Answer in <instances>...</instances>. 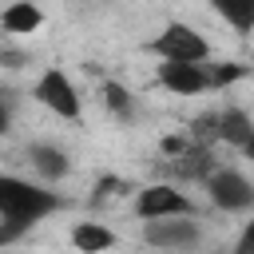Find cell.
Segmentation results:
<instances>
[{
    "mask_svg": "<svg viewBox=\"0 0 254 254\" xmlns=\"http://www.w3.org/2000/svg\"><path fill=\"white\" fill-rule=\"evenodd\" d=\"M56 210H60L56 190H48L40 183H28L20 175H0V226L12 238H24L36 222H44Z\"/></svg>",
    "mask_w": 254,
    "mask_h": 254,
    "instance_id": "obj_1",
    "label": "cell"
},
{
    "mask_svg": "<svg viewBox=\"0 0 254 254\" xmlns=\"http://www.w3.org/2000/svg\"><path fill=\"white\" fill-rule=\"evenodd\" d=\"M159 151L167 155V171L175 175V179H190V183H206L222 163L214 159V151L210 147H202V143H194L190 135H167L163 143H159Z\"/></svg>",
    "mask_w": 254,
    "mask_h": 254,
    "instance_id": "obj_2",
    "label": "cell"
},
{
    "mask_svg": "<svg viewBox=\"0 0 254 254\" xmlns=\"http://www.w3.org/2000/svg\"><path fill=\"white\" fill-rule=\"evenodd\" d=\"M147 48L163 64H210V56H214L210 40L198 28H190V24H167Z\"/></svg>",
    "mask_w": 254,
    "mask_h": 254,
    "instance_id": "obj_3",
    "label": "cell"
},
{
    "mask_svg": "<svg viewBox=\"0 0 254 254\" xmlns=\"http://www.w3.org/2000/svg\"><path fill=\"white\" fill-rule=\"evenodd\" d=\"M250 131H254V119H250L242 107L206 111V115H198V119L187 127V135H190L194 143H202V147H210V143H230V147H238V151H242V143L250 139Z\"/></svg>",
    "mask_w": 254,
    "mask_h": 254,
    "instance_id": "obj_4",
    "label": "cell"
},
{
    "mask_svg": "<svg viewBox=\"0 0 254 254\" xmlns=\"http://www.w3.org/2000/svg\"><path fill=\"white\" fill-rule=\"evenodd\" d=\"M198 206L175 187V183H147L135 190V218L159 222V218H194Z\"/></svg>",
    "mask_w": 254,
    "mask_h": 254,
    "instance_id": "obj_5",
    "label": "cell"
},
{
    "mask_svg": "<svg viewBox=\"0 0 254 254\" xmlns=\"http://www.w3.org/2000/svg\"><path fill=\"white\" fill-rule=\"evenodd\" d=\"M32 99L40 103V107H48L52 115H60V119H79L83 115V99H79V87L71 83V75H64L60 67H48V71H40V79L32 83Z\"/></svg>",
    "mask_w": 254,
    "mask_h": 254,
    "instance_id": "obj_6",
    "label": "cell"
},
{
    "mask_svg": "<svg viewBox=\"0 0 254 254\" xmlns=\"http://www.w3.org/2000/svg\"><path fill=\"white\" fill-rule=\"evenodd\" d=\"M202 187H206L210 206H218L222 214H250L254 210V183L234 167H218Z\"/></svg>",
    "mask_w": 254,
    "mask_h": 254,
    "instance_id": "obj_7",
    "label": "cell"
},
{
    "mask_svg": "<svg viewBox=\"0 0 254 254\" xmlns=\"http://www.w3.org/2000/svg\"><path fill=\"white\" fill-rule=\"evenodd\" d=\"M202 226L194 218H159V222H143V242L155 250H190L198 246Z\"/></svg>",
    "mask_w": 254,
    "mask_h": 254,
    "instance_id": "obj_8",
    "label": "cell"
},
{
    "mask_svg": "<svg viewBox=\"0 0 254 254\" xmlns=\"http://www.w3.org/2000/svg\"><path fill=\"white\" fill-rule=\"evenodd\" d=\"M155 79H159V87H167L175 95H202V91H210L206 64H159Z\"/></svg>",
    "mask_w": 254,
    "mask_h": 254,
    "instance_id": "obj_9",
    "label": "cell"
},
{
    "mask_svg": "<svg viewBox=\"0 0 254 254\" xmlns=\"http://www.w3.org/2000/svg\"><path fill=\"white\" fill-rule=\"evenodd\" d=\"M28 163H32V171H36L44 183H60V179L71 171L67 151L56 147V143H28Z\"/></svg>",
    "mask_w": 254,
    "mask_h": 254,
    "instance_id": "obj_10",
    "label": "cell"
},
{
    "mask_svg": "<svg viewBox=\"0 0 254 254\" xmlns=\"http://www.w3.org/2000/svg\"><path fill=\"white\" fill-rule=\"evenodd\" d=\"M71 246H75L79 254H103V250H111V246H115V230H111L107 222L83 218V222H75V226H71Z\"/></svg>",
    "mask_w": 254,
    "mask_h": 254,
    "instance_id": "obj_11",
    "label": "cell"
},
{
    "mask_svg": "<svg viewBox=\"0 0 254 254\" xmlns=\"http://www.w3.org/2000/svg\"><path fill=\"white\" fill-rule=\"evenodd\" d=\"M40 24H44V12H40L36 4H28V0H16V4H8V8L0 12V28H4V32H16V36L36 32Z\"/></svg>",
    "mask_w": 254,
    "mask_h": 254,
    "instance_id": "obj_12",
    "label": "cell"
},
{
    "mask_svg": "<svg viewBox=\"0 0 254 254\" xmlns=\"http://www.w3.org/2000/svg\"><path fill=\"white\" fill-rule=\"evenodd\" d=\"M99 91H103V107H107V111H111V115H115L119 123H131V119H135V95H131V91H127L123 83L107 79V83H103Z\"/></svg>",
    "mask_w": 254,
    "mask_h": 254,
    "instance_id": "obj_13",
    "label": "cell"
},
{
    "mask_svg": "<svg viewBox=\"0 0 254 254\" xmlns=\"http://www.w3.org/2000/svg\"><path fill=\"white\" fill-rule=\"evenodd\" d=\"M214 16H222V24L234 32H254V0H218Z\"/></svg>",
    "mask_w": 254,
    "mask_h": 254,
    "instance_id": "obj_14",
    "label": "cell"
},
{
    "mask_svg": "<svg viewBox=\"0 0 254 254\" xmlns=\"http://www.w3.org/2000/svg\"><path fill=\"white\" fill-rule=\"evenodd\" d=\"M246 75V64H230V60H222V64H206V83L210 87H230V83H238Z\"/></svg>",
    "mask_w": 254,
    "mask_h": 254,
    "instance_id": "obj_15",
    "label": "cell"
},
{
    "mask_svg": "<svg viewBox=\"0 0 254 254\" xmlns=\"http://www.w3.org/2000/svg\"><path fill=\"white\" fill-rule=\"evenodd\" d=\"M230 254H254V218L238 230V238H234V250Z\"/></svg>",
    "mask_w": 254,
    "mask_h": 254,
    "instance_id": "obj_16",
    "label": "cell"
},
{
    "mask_svg": "<svg viewBox=\"0 0 254 254\" xmlns=\"http://www.w3.org/2000/svg\"><path fill=\"white\" fill-rule=\"evenodd\" d=\"M8 127H12V107L8 99H0V135H8Z\"/></svg>",
    "mask_w": 254,
    "mask_h": 254,
    "instance_id": "obj_17",
    "label": "cell"
},
{
    "mask_svg": "<svg viewBox=\"0 0 254 254\" xmlns=\"http://www.w3.org/2000/svg\"><path fill=\"white\" fill-rule=\"evenodd\" d=\"M242 155H246V159H250V163H254V131H250V139H246V143H242Z\"/></svg>",
    "mask_w": 254,
    "mask_h": 254,
    "instance_id": "obj_18",
    "label": "cell"
},
{
    "mask_svg": "<svg viewBox=\"0 0 254 254\" xmlns=\"http://www.w3.org/2000/svg\"><path fill=\"white\" fill-rule=\"evenodd\" d=\"M8 242H16V238H12V234H8L4 226H0V246H8Z\"/></svg>",
    "mask_w": 254,
    "mask_h": 254,
    "instance_id": "obj_19",
    "label": "cell"
}]
</instances>
